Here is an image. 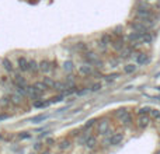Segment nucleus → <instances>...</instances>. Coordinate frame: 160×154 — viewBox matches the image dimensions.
<instances>
[{
    "mask_svg": "<svg viewBox=\"0 0 160 154\" xmlns=\"http://www.w3.org/2000/svg\"><path fill=\"white\" fill-rule=\"evenodd\" d=\"M2 65H3V67H4V70L6 72H8V73H13L14 72V66H13V62L10 60V59H3L2 60Z\"/></svg>",
    "mask_w": 160,
    "mask_h": 154,
    "instance_id": "9",
    "label": "nucleus"
},
{
    "mask_svg": "<svg viewBox=\"0 0 160 154\" xmlns=\"http://www.w3.org/2000/svg\"><path fill=\"white\" fill-rule=\"evenodd\" d=\"M63 98H65L63 94H58V95H53L52 98H49V99H51V102H52V104H56V102L63 101Z\"/></svg>",
    "mask_w": 160,
    "mask_h": 154,
    "instance_id": "17",
    "label": "nucleus"
},
{
    "mask_svg": "<svg viewBox=\"0 0 160 154\" xmlns=\"http://www.w3.org/2000/svg\"><path fill=\"white\" fill-rule=\"evenodd\" d=\"M0 140H3V135H2V133H0Z\"/></svg>",
    "mask_w": 160,
    "mask_h": 154,
    "instance_id": "26",
    "label": "nucleus"
},
{
    "mask_svg": "<svg viewBox=\"0 0 160 154\" xmlns=\"http://www.w3.org/2000/svg\"><path fill=\"white\" fill-rule=\"evenodd\" d=\"M42 81H44V84L47 85V87L49 88V90H51V88H53V84H55V80H53L52 77H49V76H45L44 79H42Z\"/></svg>",
    "mask_w": 160,
    "mask_h": 154,
    "instance_id": "15",
    "label": "nucleus"
},
{
    "mask_svg": "<svg viewBox=\"0 0 160 154\" xmlns=\"http://www.w3.org/2000/svg\"><path fill=\"white\" fill-rule=\"evenodd\" d=\"M17 136H18L20 140H27V139H31V133L30 132H20Z\"/></svg>",
    "mask_w": 160,
    "mask_h": 154,
    "instance_id": "18",
    "label": "nucleus"
},
{
    "mask_svg": "<svg viewBox=\"0 0 160 154\" xmlns=\"http://www.w3.org/2000/svg\"><path fill=\"white\" fill-rule=\"evenodd\" d=\"M51 70H58V62L56 60L51 62Z\"/></svg>",
    "mask_w": 160,
    "mask_h": 154,
    "instance_id": "23",
    "label": "nucleus"
},
{
    "mask_svg": "<svg viewBox=\"0 0 160 154\" xmlns=\"http://www.w3.org/2000/svg\"><path fill=\"white\" fill-rule=\"evenodd\" d=\"M41 154H51V152L47 149V150H42V153H41Z\"/></svg>",
    "mask_w": 160,
    "mask_h": 154,
    "instance_id": "25",
    "label": "nucleus"
},
{
    "mask_svg": "<svg viewBox=\"0 0 160 154\" xmlns=\"http://www.w3.org/2000/svg\"><path fill=\"white\" fill-rule=\"evenodd\" d=\"M52 104L51 102V99H37V101H34L32 102V107L34 108H47V107H49V105Z\"/></svg>",
    "mask_w": 160,
    "mask_h": 154,
    "instance_id": "7",
    "label": "nucleus"
},
{
    "mask_svg": "<svg viewBox=\"0 0 160 154\" xmlns=\"http://www.w3.org/2000/svg\"><path fill=\"white\" fill-rule=\"evenodd\" d=\"M62 67H63V70H65L66 73H72L73 69H75V63H73L72 60H66V62H63Z\"/></svg>",
    "mask_w": 160,
    "mask_h": 154,
    "instance_id": "12",
    "label": "nucleus"
},
{
    "mask_svg": "<svg viewBox=\"0 0 160 154\" xmlns=\"http://www.w3.org/2000/svg\"><path fill=\"white\" fill-rule=\"evenodd\" d=\"M49 118V115L48 113H39V115H35L31 118V122L32 123H41V122H45L47 119Z\"/></svg>",
    "mask_w": 160,
    "mask_h": 154,
    "instance_id": "8",
    "label": "nucleus"
},
{
    "mask_svg": "<svg viewBox=\"0 0 160 154\" xmlns=\"http://www.w3.org/2000/svg\"><path fill=\"white\" fill-rule=\"evenodd\" d=\"M42 147H44V144H42L41 142H37V143L32 146V150L37 153V152H39V150H42Z\"/></svg>",
    "mask_w": 160,
    "mask_h": 154,
    "instance_id": "20",
    "label": "nucleus"
},
{
    "mask_svg": "<svg viewBox=\"0 0 160 154\" xmlns=\"http://www.w3.org/2000/svg\"><path fill=\"white\" fill-rule=\"evenodd\" d=\"M75 51L84 53L86 51H88V45L86 42H78V44H75Z\"/></svg>",
    "mask_w": 160,
    "mask_h": 154,
    "instance_id": "13",
    "label": "nucleus"
},
{
    "mask_svg": "<svg viewBox=\"0 0 160 154\" xmlns=\"http://www.w3.org/2000/svg\"><path fill=\"white\" fill-rule=\"evenodd\" d=\"M72 140H70V139H62L61 142H59L58 143V149L61 150V152H66V150H69L70 147H72Z\"/></svg>",
    "mask_w": 160,
    "mask_h": 154,
    "instance_id": "3",
    "label": "nucleus"
},
{
    "mask_svg": "<svg viewBox=\"0 0 160 154\" xmlns=\"http://www.w3.org/2000/svg\"><path fill=\"white\" fill-rule=\"evenodd\" d=\"M30 154H37V153H35V152H32V153H30Z\"/></svg>",
    "mask_w": 160,
    "mask_h": 154,
    "instance_id": "27",
    "label": "nucleus"
},
{
    "mask_svg": "<svg viewBox=\"0 0 160 154\" xmlns=\"http://www.w3.org/2000/svg\"><path fill=\"white\" fill-rule=\"evenodd\" d=\"M11 101H10V97H3V98H0V107L6 108V107H10Z\"/></svg>",
    "mask_w": 160,
    "mask_h": 154,
    "instance_id": "16",
    "label": "nucleus"
},
{
    "mask_svg": "<svg viewBox=\"0 0 160 154\" xmlns=\"http://www.w3.org/2000/svg\"><path fill=\"white\" fill-rule=\"evenodd\" d=\"M34 88H35L37 91H39V93H45V91L49 90V88L44 84V81H35L34 83Z\"/></svg>",
    "mask_w": 160,
    "mask_h": 154,
    "instance_id": "11",
    "label": "nucleus"
},
{
    "mask_svg": "<svg viewBox=\"0 0 160 154\" xmlns=\"http://www.w3.org/2000/svg\"><path fill=\"white\" fill-rule=\"evenodd\" d=\"M56 143V139H53V137H48L47 140H45V144H47V146H53V144Z\"/></svg>",
    "mask_w": 160,
    "mask_h": 154,
    "instance_id": "21",
    "label": "nucleus"
},
{
    "mask_svg": "<svg viewBox=\"0 0 160 154\" xmlns=\"http://www.w3.org/2000/svg\"><path fill=\"white\" fill-rule=\"evenodd\" d=\"M17 67H18L20 72H28V60L25 56H20L17 59Z\"/></svg>",
    "mask_w": 160,
    "mask_h": 154,
    "instance_id": "2",
    "label": "nucleus"
},
{
    "mask_svg": "<svg viewBox=\"0 0 160 154\" xmlns=\"http://www.w3.org/2000/svg\"><path fill=\"white\" fill-rule=\"evenodd\" d=\"M39 72L45 73V75L51 72V62L48 59H44V60L39 62Z\"/></svg>",
    "mask_w": 160,
    "mask_h": 154,
    "instance_id": "6",
    "label": "nucleus"
},
{
    "mask_svg": "<svg viewBox=\"0 0 160 154\" xmlns=\"http://www.w3.org/2000/svg\"><path fill=\"white\" fill-rule=\"evenodd\" d=\"M13 84L16 85V87H27V80H25L24 76L21 75H16L14 76V80H13Z\"/></svg>",
    "mask_w": 160,
    "mask_h": 154,
    "instance_id": "4",
    "label": "nucleus"
},
{
    "mask_svg": "<svg viewBox=\"0 0 160 154\" xmlns=\"http://www.w3.org/2000/svg\"><path fill=\"white\" fill-rule=\"evenodd\" d=\"M10 118V113H0V122L6 121V119Z\"/></svg>",
    "mask_w": 160,
    "mask_h": 154,
    "instance_id": "22",
    "label": "nucleus"
},
{
    "mask_svg": "<svg viewBox=\"0 0 160 154\" xmlns=\"http://www.w3.org/2000/svg\"><path fill=\"white\" fill-rule=\"evenodd\" d=\"M101 88H102L101 83H94V84L90 87V91H98V90H101Z\"/></svg>",
    "mask_w": 160,
    "mask_h": 154,
    "instance_id": "19",
    "label": "nucleus"
},
{
    "mask_svg": "<svg viewBox=\"0 0 160 154\" xmlns=\"http://www.w3.org/2000/svg\"><path fill=\"white\" fill-rule=\"evenodd\" d=\"M94 72H96V70H94V67H93V66H90V65H83V66H80V67H79V75L86 76V77L93 76V73H94Z\"/></svg>",
    "mask_w": 160,
    "mask_h": 154,
    "instance_id": "1",
    "label": "nucleus"
},
{
    "mask_svg": "<svg viewBox=\"0 0 160 154\" xmlns=\"http://www.w3.org/2000/svg\"><path fill=\"white\" fill-rule=\"evenodd\" d=\"M53 90H55L56 93L62 94L65 90H66V83H62V81H55V84H53Z\"/></svg>",
    "mask_w": 160,
    "mask_h": 154,
    "instance_id": "10",
    "label": "nucleus"
},
{
    "mask_svg": "<svg viewBox=\"0 0 160 154\" xmlns=\"http://www.w3.org/2000/svg\"><path fill=\"white\" fill-rule=\"evenodd\" d=\"M10 101H11V104L13 105H20L22 102V97L21 95H18V94H13V95L10 97Z\"/></svg>",
    "mask_w": 160,
    "mask_h": 154,
    "instance_id": "14",
    "label": "nucleus"
},
{
    "mask_svg": "<svg viewBox=\"0 0 160 154\" xmlns=\"http://www.w3.org/2000/svg\"><path fill=\"white\" fill-rule=\"evenodd\" d=\"M28 72L32 73V75H37V73L39 72V63L35 60V59L28 60Z\"/></svg>",
    "mask_w": 160,
    "mask_h": 154,
    "instance_id": "5",
    "label": "nucleus"
},
{
    "mask_svg": "<svg viewBox=\"0 0 160 154\" xmlns=\"http://www.w3.org/2000/svg\"><path fill=\"white\" fill-rule=\"evenodd\" d=\"M51 135V130H45L42 135H39V139H44V137H48V136Z\"/></svg>",
    "mask_w": 160,
    "mask_h": 154,
    "instance_id": "24",
    "label": "nucleus"
}]
</instances>
